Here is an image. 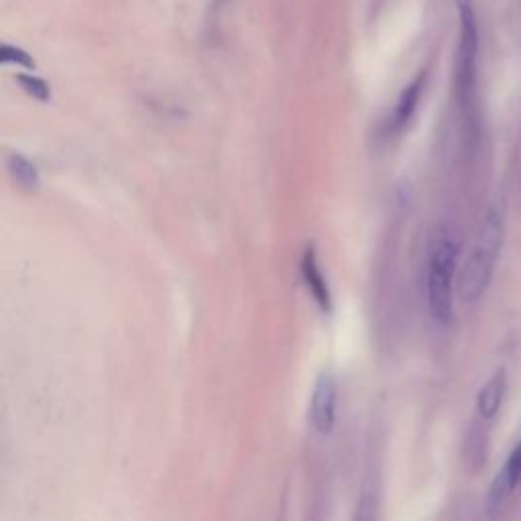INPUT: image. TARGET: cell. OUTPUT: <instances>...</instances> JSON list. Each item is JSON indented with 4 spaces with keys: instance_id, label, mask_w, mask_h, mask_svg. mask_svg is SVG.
<instances>
[{
    "instance_id": "obj_10",
    "label": "cell",
    "mask_w": 521,
    "mask_h": 521,
    "mask_svg": "<svg viewBox=\"0 0 521 521\" xmlns=\"http://www.w3.org/2000/svg\"><path fill=\"white\" fill-rule=\"evenodd\" d=\"M17 82H19V86L23 88V90L31 96V98L41 100V102H47V100L51 98L50 86L45 84V80L37 78V75H31V74H19V75H17Z\"/></svg>"
},
{
    "instance_id": "obj_3",
    "label": "cell",
    "mask_w": 521,
    "mask_h": 521,
    "mask_svg": "<svg viewBox=\"0 0 521 521\" xmlns=\"http://www.w3.org/2000/svg\"><path fill=\"white\" fill-rule=\"evenodd\" d=\"M458 11H461V45L456 58V94L463 111L469 114L475 105L478 35L470 0H458Z\"/></svg>"
},
{
    "instance_id": "obj_8",
    "label": "cell",
    "mask_w": 521,
    "mask_h": 521,
    "mask_svg": "<svg viewBox=\"0 0 521 521\" xmlns=\"http://www.w3.org/2000/svg\"><path fill=\"white\" fill-rule=\"evenodd\" d=\"M503 395H505V373L497 371L491 377L489 383L481 389V393H478V400H477L478 416H481L483 420H491V417H495L499 408H502Z\"/></svg>"
},
{
    "instance_id": "obj_1",
    "label": "cell",
    "mask_w": 521,
    "mask_h": 521,
    "mask_svg": "<svg viewBox=\"0 0 521 521\" xmlns=\"http://www.w3.org/2000/svg\"><path fill=\"white\" fill-rule=\"evenodd\" d=\"M458 260V243L450 232H440L434 238L428 257L426 298L432 318L438 324H448L455 301V273Z\"/></svg>"
},
{
    "instance_id": "obj_4",
    "label": "cell",
    "mask_w": 521,
    "mask_h": 521,
    "mask_svg": "<svg viewBox=\"0 0 521 521\" xmlns=\"http://www.w3.org/2000/svg\"><path fill=\"white\" fill-rule=\"evenodd\" d=\"M336 401H338V385L332 373H320L312 389L310 422L320 436L332 434L336 426Z\"/></svg>"
},
{
    "instance_id": "obj_2",
    "label": "cell",
    "mask_w": 521,
    "mask_h": 521,
    "mask_svg": "<svg viewBox=\"0 0 521 521\" xmlns=\"http://www.w3.org/2000/svg\"><path fill=\"white\" fill-rule=\"evenodd\" d=\"M503 241V222L502 216L495 210L489 212L486 221L483 224L481 235L475 249L466 259L464 269L461 273V281H458V293H461L463 301L472 304L483 296L486 285H489L493 269H495V260L502 249Z\"/></svg>"
},
{
    "instance_id": "obj_6",
    "label": "cell",
    "mask_w": 521,
    "mask_h": 521,
    "mask_svg": "<svg viewBox=\"0 0 521 521\" xmlns=\"http://www.w3.org/2000/svg\"><path fill=\"white\" fill-rule=\"evenodd\" d=\"M424 82H426V75L422 74V75H417L414 82H411L406 90H403V94L400 96V100H397V105H395V111L391 113L389 121H387V127H385L387 135L401 133V130L409 125L411 116H414L417 105H420Z\"/></svg>"
},
{
    "instance_id": "obj_9",
    "label": "cell",
    "mask_w": 521,
    "mask_h": 521,
    "mask_svg": "<svg viewBox=\"0 0 521 521\" xmlns=\"http://www.w3.org/2000/svg\"><path fill=\"white\" fill-rule=\"evenodd\" d=\"M6 166H9L12 180H15L20 188L31 190V191H35L39 188V183H41L39 169H37L35 163H33L31 159H27L25 155H20V153L9 155Z\"/></svg>"
},
{
    "instance_id": "obj_7",
    "label": "cell",
    "mask_w": 521,
    "mask_h": 521,
    "mask_svg": "<svg viewBox=\"0 0 521 521\" xmlns=\"http://www.w3.org/2000/svg\"><path fill=\"white\" fill-rule=\"evenodd\" d=\"M301 277H304L307 290H310L312 298L322 307V312L332 310V298H330V287L326 284L324 273L320 271L316 251L307 249L301 259Z\"/></svg>"
},
{
    "instance_id": "obj_11",
    "label": "cell",
    "mask_w": 521,
    "mask_h": 521,
    "mask_svg": "<svg viewBox=\"0 0 521 521\" xmlns=\"http://www.w3.org/2000/svg\"><path fill=\"white\" fill-rule=\"evenodd\" d=\"M3 64H17V66L29 67V70L31 67H35V61L27 56L25 51L15 50V47H11V45L3 47Z\"/></svg>"
},
{
    "instance_id": "obj_5",
    "label": "cell",
    "mask_w": 521,
    "mask_h": 521,
    "mask_svg": "<svg viewBox=\"0 0 521 521\" xmlns=\"http://www.w3.org/2000/svg\"><path fill=\"white\" fill-rule=\"evenodd\" d=\"M521 481V447L511 452L503 469L497 472L495 481H493L489 489V497H486V505L491 509L502 505L507 497L511 495V491L516 489L517 483Z\"/></svg>"
}]
</instances>
